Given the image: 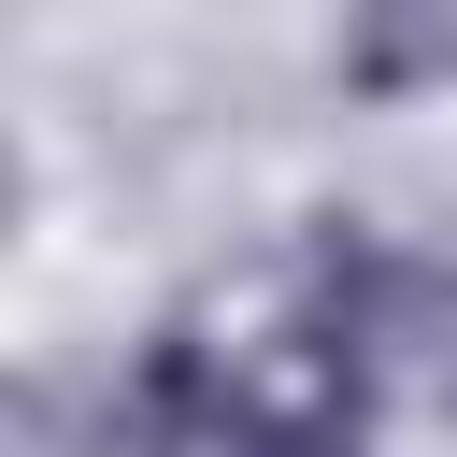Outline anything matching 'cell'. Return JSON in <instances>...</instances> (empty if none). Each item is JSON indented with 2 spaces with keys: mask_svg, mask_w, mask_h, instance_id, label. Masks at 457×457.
I'll return each instance as SVG.
<instances>
[{
  "mask_svg": "<svg viewBox=\"0 0 457 457\" xmlns=\"http://www.w3.org/2000/svg\"><path fill=\"white\" fill-rule=\"evenodd\" d=\"M371 371L300 314L271 343H200V328H157L143 371L114 386V457H357L371 428Z\"/></svg>",
  "mask_w": 457,
  "mask_h": 457,
  "instance_id": "1",
  "label": "cell"
},
{
  "mask_svg": "<svg viewBox=\"0 0 457 457\" xmlns=\"http://www.w3.org/2000/svg\"><path fill=\"white\" fill-rule=\"evenodd\" d=\"M386 400H457V271L400 257V243H314V300H300Z\"/></svg>",
  "mask_w": 457,
  "mask_h": 457,
  "instance_id": "2",
  "label": "cell"
},
{
  "mask_svg": "<svg viewBox=\"0 0 457 457\" xmlns=\"http://www.w3.org/2000/svg\"><path fill=\"white\" fill-rule=\"evenodd\" d=\"M343 86L357 100L457 86V0H343Z\"/></svg>",
  "mask_w": 457,
  "mask_h": 457,
  "instance_id": "3",
  "label": "cell"
}]
</instances>
